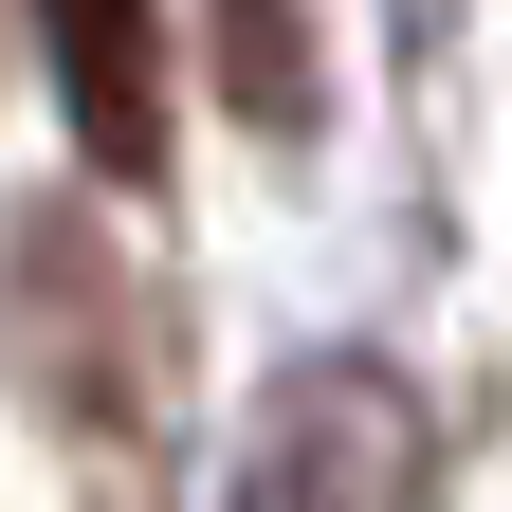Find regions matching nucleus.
<instances>
[{
  "instance_id": "nucleus-1",
  "label": "nucleus",
  "mask_w": 512,
  "mask_h": 512,
  "mask_svg": "<svg viewBox=\"0 0 512 512\" xmlns=\"http://www.w3.org/2000/svg\"><path fill=\"white\" fill-rule=\"evenodd\" d=\"M220 512H421V384L366 366V348L275 366V403H256Z\"/></svg>"
},
{
  "instance_id": "nucleus-2",
  "label": "nucleus",
  "mask_w": 512,
  "mask_h": 512,
  "mask_svg": "<svg viewBox=\"0 0 512 512\" xmlns=\"http://www.w3.org/2000/svg\"><path fill=\"white\" fill-rule=\"evenodd\" d=\"M37 37H55V110H74L92 183H147L165 165V37H147V0H37Z\"/></svg>"
},
{
  "instance_id": "nucleus-3",
  "label": "nucleus",
  "mask_w": 512,
  "mask_h": 512,
  "mask_svg": "<svg viewBox=\"0 0 512 512\" xmlns=\"http://www.w3.org/2000/svg\"><path fill=\"white\" fill-rule=\"evenodd\" d=\"M220 19H238V37H220V74L256 92V128H293V110H311V74H293V0H220Z\"/></svg>"
}]
</instances>
